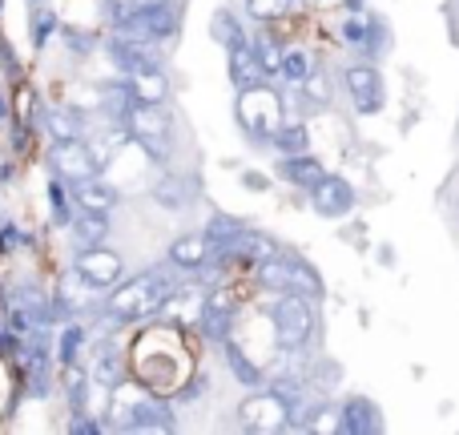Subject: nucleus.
Instances as JSON below:
<instances>
[{
    "label": "nucleus",
    "mask_w": 459,
    "mask_h": 435,
    "mask_svg": "<svg viewBox=\"0 0 459 435\" xmlns=\"http://www.w3.org/2000/svg\"><path fill=\"white\" fill-rule=\"evenodd\" d=\"M45 126H48V134L53 137H81L85 121H81V113H73V109H53Z\"/></svg>",
    "instance_id": "33"
},
{
    "label": "nucleus",
    "mask_w": 459,
    "mask_h": 435,
    "mask_svg": "<svg viewBox=\"0 0 459 435\" xmlns=\"http://www.w3.org/2000/svg\"><path fill=\"white\" fill-rule=\"evenodd\" d=\"M48 210H53L56 226H69L73 214H77V206H73V194H69V182H61V178H53V182H48Z\"/></svg>",
    "instance_id": "28"
},
{
    "label": "nucleus",
    "mask_w": 459,
    "mask_h": 435,
    "mask_svg": "<svg viewBox=\"0 0 459 435\" xmlns=\"http://www.w3.org/2000/svg\"><path fill=\"white\" fill-rule=\"evenodd\" d=\"M69 194H73V206L77 210H97V214H113L121 202L117 186L101 174H89L81 182H69Z\"/></svg>",
    "instance_id": "14"
},
{
    "label": "nucleus",
    "mask_w": 459,
    "mask_h": 435,
    "mask_svg": "<svg viewBox=\"0 0 459 435\" xmlns=\"http://www.w3.org/2000/svg\"><path fill=\"white\" fill-rule=\"evenodd\" d=\"M294 294H307V299H323L326 294V286H323V278H318V270L310 266V262H302L299 254H294Z\"/></svg>",
    "instance_id": "30"
},
{
    "label": "nucleus",
    "mask_w": 459,
    "mask_h": 435,
    "mask_svg": "<svg viewBox=\"0 0 459 435\" xmlns=\"http://www.w3.org/2000/svg\"><path fill=\"white\" fill-rule=\"evenodd\" d=\"M222 347H226V363H230V371L238 375V383H246V387H262V383H266L262 379V367L246 355V343H238L234 335H230Z\"/></svg>",
    "instance_id": "24"
},
{
    "label": "nucleus",
    "mask_w": 459,
    "mask_h": 435,
    "mask_svg": "<svg viewBox=\"0 0 459 435\" xmlns=\"http://www.w3.org/2000/svg\"><path fill=\"white\" fill-rule=\"evenodd\" d=\"M73 274H77L85 286H93L97 294H105V291H113V286L126 278V258H121L117 250H109L105 242L81 246L77 258H73Z\"/></svg>",
    "instance_id": "7"
},
{
    "label": "nucleus",
    "mask_w": 459,
    "mask_h": 435,
    "mask_svg": "<svg viewBox=\"0 0 459 435\" xmlns=\"http://www.w3.org/2000/svg\"><path fill=\"white\" fill-rule=\"evenodd\" d=\"M270 331H274L278 351H302L310 339H315V331H318L315 299L286 291L282 299L274 302V310H270Z\"/></svg>",
    "instance_id": "5"
},
{
    "label": "nucleus",
    "mask_w": 459,
    "mask_h": 435,
    "mask_svg": "<svg viewBox=\"0 0 459 435\" xmlns=\"http://www.w3.org/2000/svg\"><path fill=\"white\" fill-rule=\"evenodd\" d=\"M246 230V222H238V218H230V214H218V218H210L206 222V238L214 242V250H218V258L230 250V242H234L238 234Z\"/></svg>",
    "instance_id": "27"
},
{
    "label": "nucleus",
    "mask_w": 459,
    "mask_h": 435,
    "mask_svg": "<svg viewBox=\"0 0 459 435\" xmlns=\"http://www.w3.org/2000/svg\"><path fill=\"white\" fill-rule=\"evenodd\" d=\"M109 428L117 431H174V404L169 396L145 387L142 379L126 375L109 387Z\"/></svg>",
    "instance_id": "2"
},
{
    "label": "nucleus",
    "mask_w": 459,
    "mask_h": 435,
    "mask_svg": "<svg viewBox=\"0 0 459 435\" xmlns=\"http://www.w3.org/2000/svg\"><path fill=\"white\" fill-rule=\"evenodd\" d=\"M250 48L258 53V61L266 65L270 77H278V65H282V45H278V40L270 37V32H258V37L250 40Z\"/></svg>",
    "instance_id": "32"
},
{
    "label": "nucleus",
    "mask_w": 459,
    "mask_h": 435,
    "mask_svg": "<svg viewBox=\"0 0 459 435\" xmlns=\"http://www.w3.org/2000/svg\"><path fill=\"white\" fill-rule=\"evenodd\" d=\"M0 4H4V0H0Z\"/></svg>",
    "instance_id": "40"
},
{
    "label": "nucleus",
    "mask_w": 459,
    "mask_h": 435,
    "mask_svg": "<svg viewBox=\"0 0 459 435\" xmlns=\"http://www.w3.org/2000/svg\"><path fill=\"white\" fill-rule=\"evenodd\" d=\"M121 126L129 129V142L145 150V158L166 166L169 150H174V121H169L166 105H142V101H121Z\"/></svg>",
    "instance_id": "3"
},
{
    "label": "nucleus",
    "mask_w": 459,
    "mask_h": 435,
    "mask_svg": "<svg viewBox=\"0 0 459 435\" xmlns=\"http://www.w3.org/2000/svg\"><path fill=\"white\" fill-rule=\"evenodd\" d=\"M126 93H129V101L166 105V97H169V77L161 73V65L137 69V73H129V77H126Z\"/></svg>",
    "instance_id": "16"
},
{
    "label": "nucleus",
    "mask_w": 459,
    "mask_h": 435,
    "mask_svg": "<svg viewBox=\"0 0 459 435\" xmlns=\"http://www.w3.org/2000/svg\"><path fill=\"white\" fill-rule=\"evenodd\" d=\"M310 73H315V57H310L307 48H302V45L282 48V65H278V77H286L290 85H302Z\"/></svg>",
    "instance_id": "26"
},
{
    "label": "nucleus",
    "mask_w": 459,
    "mask_h": 435,
    "mask_svg": "<svg viewBox=\"0 0 459 435\" xmlns=\"http://www.w3.org/2000/svg\"><path fill=\"white\" fill-rule=\"evenodd\" d=\"M137 8H158V4H169V0H134Z\"/></svg>",
    "instance_id": "38"
},
{
    "label": "nucleus",
    "mask_w": 459,
    "mask_h": 435,
    "mask_svg": "<svg viewBox=\"0 0 459 435\" xmlns=\"http://www.w3.org/2000/svg\"><path fill=\"white\" fill-rule=\"evenodd\" d=\"M210 32H214V40L226 48V53H234V48L250 45L246 29L234 21V13H230V8H218V13H214V24H210Z\"/></svg>",
    "instance_id": "25"
},
{
    "label": "nucleus",
    "mask_w": 459,
    "mask_h": 435,
    "mask_svg": "<svg viewBox=\"0 0 459 435\" xmlns=\"http://www.w3.org/2000/svg\"><path fill=\"white\" fill-rule=\"evenodd\" d=\"M258 286H266L274 294L294 291V254L274 250L270 258H258Z\"/></svg>",
    "instance_id": "20"
},
{
    "label": "nucleus",
    "mask_w": 459,
    "mask_h": 435,
    "mask_svg": "<svg viewBox=\"0 0 459 435\" xmlns=\"http://www.w3.org/2000/svg\"><path fill=\"white\" fill-rule=\"evenodd\" d=\"M226 57H230V81H234L238 93H242V89H254V85H266L270 81L266 65L258 61V53H254L250 45L234 48V53H226Z\"/></svg>",
    "instance_id": "18"
},
{
    "label": "nucleus",
    "mask_w": 459,
    "mask_h": 435,
    "mask_svg": "<svg viewBox=\"0 0 459 435\" xmlns=\"http://www.w3.org/2000/svg\"><path fill=\"white\" fill-rule=\"evenodd\" d=\"M126 375H129L126 371V355H121L113 343H97L93 347V375H89V379H97L105 391H109L113 383H121Z\"/></svg>",
    "instance_id": "21"
},
{
    "label": "nucleus",
    "mask_w": 459,
    "mask_h": 435,
    "mask_svg": "<svg viewBox=\"0 0 459 435\" xmlns=\"http://www.w3.org/2000/svg\"><path fill=\"white\" fill-rule=\"evenodd\" d=\"M48 170L61 182H81L89 174H101L97 153L85 137H53V145H48Z\"/></svg>",
    "instance_id": "8"
},
{
    "label": "nucleus",
    "mask_w": 459,
    "mask_h": 435,
    "mask_svg": "<svg viewBox=\"0 0 459 435\" xmlns=\"http://www.w3.org/2000/svg\"><path fill=\"white\" fill-rule=\"evenodd\" d=\"M169 266L174 270H186V274H198V270H206V266H214L218 262V250H214V242L206 238V230H194V234H182V238H174L169 242Z\"/></svg>",
    "instance_id": "11"
},
{
    "label": "nucleus",
    "mask_w": 459,
    "mask_h": 435,
    "mask_svg": "<svg viewBox=\"0 0 459 435\" xmlns=\"http://www.w3.org/2000/svg\"><path fill=\"white\" fill-rule=\"evenodd\" d=\"M81 347H85V326H81L77 318H69V323L61 326V363H65V367L77 363Z\"/></svg>",
    "instance_id": "31"
},
{
    "label": "nucleus",
    "mask_w": 459,
    "mask_h": 435,
    "mask_svg": "<svg viewBox=\"0 0 459 435\" xmlns=\"http://www.w3.org/2000/svg\"><path fill=\"white\" fill-rule=\"evenodd\" d=\"M234 117H238V129H242L250 142L258 145H270L274 134L282 129V97L266 85H254V89H242L238 93V105H234Z\"/></svg>",
    "instance_id": "4"
},
{
    "label": "nucleus",
    "mask_w": 459,
    "mask_h": 435,
    "mask_svg": "<svg viewBox=\"0 0 459 435\" xmlns=\"http://www.w3.org/2000/svg\"><path fill=\"white\" fill-rule=\"evenodd\" d=\"M238 326V294L230 291V286H214V291L206 294V302H202V315H198V331L206 335L210 343H222L234 335Z\"/></svg>",
    "instance_id": "9"
},
{
    "label": "nucleus",
    "mask_w": 459,
    "mask_h": 435,
    "mask_svg": "<svg viewBox=\"0 0 459 435\" xmlns=\"http://www.w3.org/2000/svg\"><path fill=\"white\" fill-rule=\"evenodd\" d=\"M32 113H37V93H32L29 85H21V89H16V121H21V126H29Z\"/></svg>",
    "instance_id": "35"
},
{
    "label": "nucleus",
    "mask_w": 459,
    "mask_h": 435,
    "mask_svg": "<svg viewBox=\"0 0 459 435\" xmlns=\"http://www.w3.org/2000/svg\"><path fill=\"white\" fill-rule=\"evenodd\" d=\"M339 431L342 435H379L383 431L379 404L367 396H351L347 404L339 407Z\"/></svg>",
    "instance_id": "15"
},
{
    "label": "nucleus",
    "mask_w": 459,
    "mask_h": 435,
    "mask_svg": "<svg viewBox=\"0 0 459 435\" xmlns=\"http://www.w3.org/2000/svg\"><path fill=\"white\" fill-rule=\"evenodd\" d=\"M286 8H290V0H246V13H250L258 24H274V21H282Z\"/></svg>",
    "instance_id": "34"
},
{
    "label": "nucleus",
    "mask_w": 459,
    "mask_h": 435,
    "mask_svg": "<svg viewBox=\"0 0 459 435\" xmlns=\"http://www.w3.org/2000/svg\"><path fill=\"white\" fill-rule=\"evenodd\" d=\"M342 85L351 93V105L359 113H379L387 105V85H383V73L371 61H359L342 73Z\"/></svg>",
    "instance_id": "10"
},
{
    "label": "nucleus",
    "mask_w": 459,
    "mask_h": 435,
    "mask_svg": "<svg viewBox=\"0 0 459 435\" xmlns=\"http://www.w3.org/2000/svg\"><path fill=\"white\" fill-rule=\"evenodd\" d=\"M153 198H158V206H166V210H186L194 202V178L166 174L158 186H153Z\"/></svg>",
    "instance_id": "23"
},
{
    "label": "nucleus",
    "mask_w": 459,
    "mask_h": 435,
    "mask_svg": "<svg viewBox=\"0 0 459 435\" xmlns=\"http://www.w3.org/2000/svg\"><path fill=\"white\" fill-rule=\"evenodd\" d=\"M274 145L278 153H307V145H310V134H307V126L302 121H282V129L274 134Z\"/></svg>",
    "instance_id": "29"
},
{
    "label": "nucleus",
    "mask_w": 459,
    "mask_h": 435,
    "mask_svg": "<svg viewBox=\"0 0 459 435\" xmlns=\"http://www.w3.org/2000/svg\"><path fill=\"white\" fill-rule=\"evenodd\" d=\"M202 302H206V294H202V291H186V286H178V291L161 302L158 315L166 318L169 326H186V323H198Z\"/></svg>",
    "instance_id": "19"
},
{
    "label": "nucleus",
    "mask_w": 459,
    "mask_h": 435,
    "mask_svg": "<svg viewBox=\"0 0 459 435\" xmlns=\"http://www.w3.org/2000/svg\"><path fill=\"white\" fill-rule=\"evenodd\" d=\"M278 174H282L290 186H299V190L310 194L326 178V166L318 158H310V153H282V158H278Z\"/></svg>",
    "instance_id": "17"
},
{
    "label": "nucleus",
    "mask_w": 459,
    "mask_h": 435,
    "mask_svg": "<svg viewBox=\"0 0 459 435\" xmlns=\"http://www.w3.org/2000/svg\"><path fill=\"white\" fill-rule=\"evenodd\" d=\"M238 428L254 431V435H278V431H290V407H286L282 391H262L254 387V396L242 399L238 407Z\"/></svg>",
    "instance_id": "6"
},
{
    "label": "nucleus",
    "mask_w": 459,
    "mask_h": 435,
    "mask_svg": "<svg viewBox=\"0 0 459 435\" xmlns=\"http://www.w3.org/2000/svg\"><path fill=\"white\" fill-rule=\"evenodd\" d=\"M310 206H315L318 218H347L351 210H355V186L347 182V178H334L326 174L323 182L310 190Z\"/></svg>",
    "instance_id": "12"
},
{
    "label": "nucleus",
    "mask_w": 459,
    "mask_h": 435,
    "mask_svg": "<svg viewBox=\"0 0 459 435\" xmlns=\"http://www.w3.org/2000/svg\"><path fill=\"white\" fill-rule=\"evenodd\" d=\"M174 291H178L174 274H169L166 266H150V270H142V274L117 283L113 291H105L101 310H105V318H109V326H134V323H145V318L158 315L161 302Z\"/></svg>",
    "instance_id": "1"
},
{
    "label": "nucleus",
    "mask_w": 459,
    "mask_h": 435,
    "mask_svg": "<svg viewBox=\"0 0 459 435\" xmlns=\"http://www.w3.org/2000/svg\"><path fill=\"white\" fill-rule=\"evenodd\" d=\"M242 178H246V186H250V190H266V186H270L266 178H262V174H254V170H250V174H242Z\"/></svg>",
    "instance_id": "37"
},
{
    "label": "nucleus",
    "mask_w": 459,
    "mask_h": 435,
    "mask_svg": "<svg viewBox=\"0 0 459 435\" xmlns=\"http://www.w3.org/2000/svg\"><path fill=\"white\" fill-rule=\"evenodd\" d=\"M342 40L355 45L363 57H379L383 45H387V24H383L379 16H371L367 8L363 13H351L347 21H342Z\"/></svg>",
    "instance_id": "13"
},
{
    "label": "nucleus",
    "mask_w": 459,
    "mask_h": 435,
    "mask_svg": "<svg viewBox=\"0 0 459 435\" xmlns=\"http://www.w3.org/2000/svg\"><path fill=\"white\" fill-rule=\"evenodd\" d=\"M69 234H73V242H77V250H81V246L105 242V238H109V214H97V210H77L73 222H69Z\"/></svg>",
    "instance_id": "22"
},
{
    "label": "nucleus",
    "mask_w": 459,
    "mask_h": 435,
    "mask_svg": "<svg viewBox=\"0 0 459 435\" xmlns=\"http://www.w3.org/2000/svg\"><path fill=\"white\" fill-rule=\"evenodd\" d=\"M318 4H339V0H318Z\"/></svg>",
    "instance_id": "39"
},
{
    "label": "nucleus",
    "mask_w": 459,
    "mask_h": 435,
    "mask_svg": "<svg viewBox=\"0 0 459 435\" xmlns=\"http://www.w3.org/2000/svg\"><path fill=\"white\" fill-rule=\"evenodd\" d=\"M101 428H105V423L89 420V415H85V412H77V415H73V423H69V431H77V435H97V431H101Z\"/></svg>",
    "instance_id": "36"
}]
</instances>
